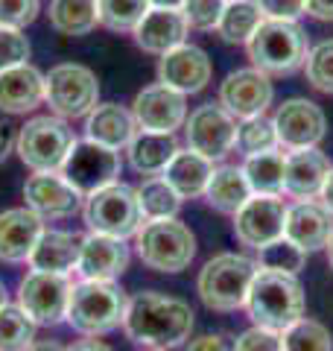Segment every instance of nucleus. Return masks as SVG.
<instances>
[{
    "label": "nucleus",
    "mask_w": 333,
    "mask_h": 351,
    "mask_svg": "<svg viewBox=\"0 0 333 351\" xmlns=\"http://www.w3.org/2000/svg\"><path fill=\"white\" fill-rule=\"evenodd\" d=\"M284 351H333L330 331L316 319H298L286 331H281Z\"/></svg>",
    "instance_id": "obj_36"
},
{
    "label": "nucleus",
    "mask_w": 333,
    "mask_h": 351,
    "mask_svg": "<svg viewBox=\"0 0 333 351\" xmlns=\"http://www.w3.org/2000/svg\"><path fill=\"white\" fill-rule=\"evenodd\" d=\"M126 307H129V295L117 281L82 278L71 290L68 319L64 322L82 337H103L123 325Z\"/></svg>",
    "instance_id": "obj_3"
},
{
    "label": "nucleus",
    "mask_w": 333,
    "mask_h": 351,
    "mask_svg": "<svg viewBox=\"0 0 333 351\" xmlns=\"http://www.w3.org/2000/svg\"><path fill=\"white\" fill-rule=\"evenodd\" d=\"M41 234H44V219L32 208L24 205L0 211V261L6 263L29 261Z\"/></svg>",
    "instance_id": "obj_20"
},
{
    "label": "nucleus",
    "mask_w": 333,
    "mask_h": 351,
    "mask_svg": "<svg viewBox=\"0 0 333 351\" xmlns=\"http://www.w3.org/2000/svg\"><path fill=\"white\" fill-rule=\"evenodd\" d=\"M260 6L254 0H228L225 9H222V18L217 24V32L222 41L228 44H240L249 41L254 36V29L260 27Z\"/></svg>",
    "instance_id": "obj_32"
},
{
    "label": "nucleus",
    "mask_w": 333,
    "mask_h": 351,
    "mask_svg": "<svg viewBox=\"0 0 333 351\" xmlns=\"http://www.w3.org/2000/svg\"><path fill=\"white\" fill-rule=\"evenodd\" d=\"M82 217H85V223L91 232L117 237V240L135 237L138 228L143 226L138 191L132 188V184H123V182H114L103 191L85 196Z\"/></svg>",
    "instance_id": "obj_8"
},
{
    "label": "nucleus",
    "mask_w": 333,
    "mask_h": 351,
    "mask_svg": "<svg viewBox=\"0 0 333 351\" xmlns=\"http://www.w3.org/2000/svg\"><path fill=\"white\" fill-rule=\"evenodd\" d=\"M275 132H278V144L290 147V149H310L316 147L321 138H325L328 120L325 112L310 103V100H286L281 108L275 112Z\"/></svg>",
    "instance_id": "obj_17"
},
{
    "label": "nucleus",
    "mask_w": 333,
    "mask_h": 351,
    "mask_svg": "<svg viewBox=\"0 0 333 351\" xmlns=\"http://www.w3.org/2000/svg\"><path fill=\"white\" fill-rule=\"evenodd\" d=\"M64 351H114V348L106 346L103 339H97V337H88V339H79V343H73L71 348H64Z\"/></svg>",
    "instance_id": "obj_47"
},
{
    "label": "nucleus",
    "mask_w": 333,
    "mask_h": 351,
    "mask_svg": "<svg viewBox=\"0 0 333 351\" xmlns=\"http://www.w3.org/2000/svg\"><path fill=\"white\" fill-rule=\"evenodd\" d=\"M237 351H284V339H281L278 331L254 325V328H249L246 334H240Z\"/></svg>",
    "instance_id": "obj_43"
},
{
    "label": "nucleus",
    "mask_w": 333,
    "mask_h": 351,
    "mask_svg": "<svg viewBox=\"0 0 333 351\" xmlns=\"http://www.w3.org/2000/svg\"><path fill=\"white\" fill-rule=\"evenodd\" d=\"M260 6L263 15H269L275 21H295L298 15H304V0H254Z\"/></svg>",
    "instance_id": "obj_44"
},
{
    "label": "nucleus",
    "mask_w": 333,
    "mask_h": 351,
    "mask_svg": "<svg viewBox=\"0 0 333 351\" xmlns=\"http://www.w3.org/2000/svg\"><path fill=\"white\" fill-rule=\"evenodd\" d=\"M307 82L325 94H333V38L319 41L304 59Z\"/></svg>",
    "instance_id": "obj_39"
},
{
    "label": "nucleus",
    "mask_w": 333,
    "mask_h": 351,
    "mask_svg": "<svg viewBox=\"0 0 333 351\" xmlns=\"http://www.w3.org/2000/svg\"><path fill=\"white\" fill-rule=\"evenodd\" d=\"M258 252H260V261H258L260 269L286 272V276H298L301 267H304V258H307V252H301L293 240H286V237H278V240H272V243L260 246Z\"/></svg>",
    "instance_id": "obj_37"
},
{
    "label": "nucleus",
    "mask_w": 333,
    "mask_h": 351,
    "mask_svg": "<svg viewBox=\"0 0 333 351\" xmlns=\"http://www.w3.org/2000/svg\"><path fill=\"white\" fill-rule=\"evenodd\" d=\"M184 0H149V6L155 9H182Z\"/></svg>",
    "instance_id": "obj_51"
},
{
    "label": "nucleus",
    "mask_w": 333,
    "mask_h": 351,
    "mask_svg": "<svg viewBox=\"0 0 333 351\" xmlns=\"http://www.w3.org/2000/svg\"><path fill=\"white\" fill-rule=\"evenodd\" d=\"M138 258L155 272H182L196 255V237L175 217L147 219L135 234Z\"/></svg>",
    "instance_id": "obj_6"
},
{
    "label": "nucleus",
    "mask_w": 333,
    "mask_h": 351,
    "mask_svg": "<svg viewBox=\"0 0 333 351\" xmlns=\"http://www.w3.org/2000/svg\"><path fill=\"white\" fill-rule=\"evenodd\" d=\"M258 272V263L249 261L246 255H234V252H222V255L210 258L202 272H199L196 290L210 311L228 313L246 304L249 287Z\"/></svg>",
    "instance_id": "obj_5"
},
{
    "label": "nucleus",
    "mask_w": 333,
    "mask_h": 351,
    "mask_svg": "<svg viewBox=\"0 0 333 351\" xmlns=\"http://www.w3.org/2000/svg\"><path fill=\"white\" fill-rule=\"evenodd\" d=\"M27 351H64V346L56 343V339H36Z\"/></svg>",
    "instance_id": "obj_50"
},
{
    "label": "nucleus",
    "mask_w": 333,
    "mask_h": 351,
    "mask_svg": "<svg viewBox=\"0 0 333 351\" xmlns=\"http://www.w3.org/2000/svg\"><path fill=\"white\" fill-rule=\"evenodd\" d=\"M99 24L111 32H135V27L149 12V0H97Z\"/></svg>",
    "instance_id": "obj_35"
},
{
    "label": "nucleus",
    "mask_w": 333,
    "mask_h": 351,
    "mask_svg": "<svg viewBox=\"0 0 333 351\" xmlns=\"http://www.w3.org/2000/svg\"><path fill=\"white\" fill-rule=\"evenodd\" d=\"M205 199L210 202V208H217L222 214H237L251 199V188L246 182L243 167H228V164L225 167H217L208 182Z\"/></svg>",
    "instance_id": "obj_29"
},
{
    "label": "nucleus",
    "mask_w": 333,
    "mask_h": 351,
    "mask_svg": "<svg viewBox=\"0 0 333 351\" xmlns=\"http://www.w3.org/2000/svg\"><path fill=\"white\" fill-rule=\"evenodd\" d=\"M222 9H225V0H184L182 15L193 29H217Z\"/></svg>",
    "instance_id": "obj_41"
},
{
    "label": "nucleus",
    "mask_w": 333,
    "mask_h": 351,
    "mask_svg": "<svg viewBox=\"0 0 333 351\" xmlns=\"http://www.w3.org/2000/svg\"><path fill=\"white\" fill-rule=\"evenodd\" d=\"M138 191V199H140V211L143 219H170L179 214L182 208V196L170 188V182L164 176H147L140 182Z\"/></svg>",
    "instance_id": "obj_33"
},
{
    "label": "nucleus",
    "mask_w": 333,
    "mask_h": 351,
    "mask_svg": "<svg viewBox=\"0 0 333 351\" xmlns=\"http://www.w3.org/2000/svg\"><path fill=\"white\" fill-rule=\"evenodd\" d=\"M152 351H155V348H152Z\"/></svg>",
    "instance_id": "obj_55"
},
{
    "label": "nucleus",
    "mask_w": 333,
    "mask_h": 351,
    "mask_svg": "<svg viewBox=\"0 0 333 351\" xmlns=\"http://www.w3.org/2000/svg\"><path fill=\"white\" fill-rule=\"evenodd\" d=\"M210 59L202 47L196 44H179L175 50L164 53L161 62H158V80L161 85H170L175 91L187 94H196L210 82Z\"/></svg>",
    "instance_id": "obj_18"
},
{
    "label": "nucleus",
    "mask_w": 333,
    "mask_h": 351,
    "mask_svg": "<svg viewBox=\"0 0 333 351\" xmlns=\"http://www.w3.org/2000/svg\"><path fill=\"white\" fill-rule=\"evenodd\" d=\"M79 249H82V234L64 232V228H44V234L38 237L27 263L29 269L38 272H62V276H68L79 263Z\"/></svg>",
    "instance_id": "obj_25"
},
{
    "label": "nucleus",
    "mask_w": 333,
    "mask_h": 351,
    "mask_svg": "<svg viewBox=\"0 0 333 351\" xmlns=\"http://www.w3.org/2000/svg\"><path fill=\"white\" fill-rule=\"evenodd\" d=\"M286 223V205L278 196H260L254 193L251 199L234 214V234L243 246L260 249L272 240L284 237Z\"/></svg>",
    "instance_id": "obj_15"
},
{
    "label": "nucleus",
    "mask_w": 333,
    "mask_h": 351,
    "mask_svg": "<svg viewBox=\"0 0 333 351\" xmlns=\"http://www.w3.org/2000/svg\"><path fill=\"white\" fill-rule=\"evenodd\" d=\"M237 147L246 156H258V152H269L278 147V132L269 117H249L243 120V126H237Z\"/></svg>",
    "instance_id": "obj_38"
},
{
    "label": "nucleus",
    "mask_w": 333,
    "mask_h": 351,
    "mask_svg": "<svg viewBox=\"0 0 333 351\" xmlns=\"http://www.w3.org/2000/svg\"><path fill=\"white\" fill-rule=\"evenodd\" d=\"M9 304V290H6V284L0 281V307H6Z\"/></svg>",
    "instance_id": "obj_52"
},
{
    "label": "nucleus",
    "mask_w": 333,
    "mask_h": 351,
    "mask_svg": "<svg viewBox=\"0 0 333 351\" xmlns=\"http://www.w3.org/2000/svg\"><path fill=\"white\" fill-rule=\"evenodd\" d=\"M73 144L76 135L68 120L56 114H38L18 129L15 152L32 173H59Z\"/></svg>",
    "instance_id": "obj_4"
},
{
    "label": "nucleus",
    "mask_w": 333,
    "mask_h": 351,
    "mask_svg": "<svg viewBox=\"0 0 333 351\" xmlns=\"http://www.w3.org/2000/svg\"><path fill=\"white\" fill-rule=\"evenodd\" d=\"M249 44V59L263 73H293L307 59V36L295 21L266 18L254 29Z\"/></svg>",
    "instance_id": "obj_7"
},
{
    "label": "nucleus",
    "mask_w": 333,
    "mask_h": 351,
    "mask_svg": "<svg viewBox=\"0 0 333 351\" xmlns=\"http://www.w3.org/2000/svg\"><path fill=\"white\" fill-rule=\"evenodd\" d=\"M129 267V246L117 237L88 232L82 234V249H79V263L76 272L88 281H114L126 272Z\"/></svg>",
    "instance_id": "obj_19"
},
{
    "label": "nucleus",
    "mask_w": 333,
    "mask_h": 351,
    "mask_svg": "<svg viewBox=\"0 0 333 351\" xmlns=\"http://www.w3.org/2000/svg\"><path fill=\"white\" fill-rule=\"evenodd\" d=\"M73 281L62 272L29 269L18 284V307L36 325H59L68 319Z\"/></svg>",
    "instance_id": "obj_10"
},
{
    "label": "nucleus",
    "mask_w": 333,
    "mask_h": 351,
    "mask_svg": "<svg viewBox=\"0 0 333 351\" xmlns=\"http://www.w3.org/2000/svg\"><path fill=\"white\" fill-rule=\"evenodd\" d=\"M328 173H330V161L325 152H319L316 147L295 149L293 156H286L284 191L295 196V199H313L325 188Z\"/></svg>",
    "instance_id": "obj_24"
},
{
    "label": "nucleus",
    "mask_w": 333,
    "mask_h": 351,
    "mask_svg": "<svg viewBox=\"0 0 333 351\" xmlns=\"http://www.w3.org/2000/svg\"><path fill=\"white\" fill-rule=\"evenodd\" d=\"M328 261H330V269H333V237H330V243H328Z\"/></svg>",
    "instance_id": "obj_53"
},
{
    "label": "nucleus",
    "mask_w": 333,
    "mask_h": 351,
    "mask_svg": "<svg viewBox=\"0 0 333 351\" xmlns=\"http://www.w3.org/2000/svg\"><path fill=\"white\" fill-rule=\"evenodd\" d=\"M304 12L319 21H333V0H304Z\"/></svg>",
    "instance_id": "obj_46"
},
{
    "label": "nucleus",
    "mask_w": 333,
    "mask_h": 351,
    "mask_svg": "<svg viewBox=\"0 0 333 351\" xmlns=\"http://www.w3.org/2000/svg\"><path fill=\"white\" fill-rule=\"evenodd\" d=\"M12 144H15V141H12V138H9V132H6V126H3V123H0V164H3V161H6V156H9V149H12Z\"/></svg>",
    "instance_id": "obj_49"
},
{
    "label": "nucleus",
    "mask_w": 333,
    "mask_h": 351,
    "mask_svg": "<svg viewBox=\"0 0 333 351\" xmlns=\"http://www.w3.org/2000/svg\"><path fill=\"white\" fill-rule=\"evenodd\" d=\"M132 117L140 132H164L173 135L187 120V100L170 85H147L132 103Z\"/></svg>",
    "instance_id": "obj_13"
},
{
    "label": "nucleus",
    "mask_w": 333,
    "mask_h": 351,
    "mask_svg": "<svg viewBox=\"0 0 333 351\" xmlns=\"http://www.w3.org/2000/svg\"><path fill=\"white\" fill-rule=\"evenodd\" d=\"M321 205L328 208V211L333 214V167H330V173H328V182H325V188H321Z\"/></svg>",
    "instance_id": "obj_48"
},
{
    "label": "nucleus",
    "mask_w": 333,
    "mask_h": 351,
    "mask_svg": "<svg viewBox=\"0 0 333 351\" xmlns=\"http://www.w3.org/2000/svg\"><path fill=\"white\" fill-rule=\"evenodd\" d=\"M24 199L44 223L47 219L53 223V219H71L82 208L85 196L62 173H32L24 184Z\"/></svg>",
    "instance_id": "obj_14"
},
{
    "label": "nucleus",
    "mask_w": 333,
    "mask_h": 351,
    "mask_svg": "<svg viewBox=\"0 0 333 351\" xmlns=\"http://www.w3.org/2000/svg\"><path fill=\"white\" fill-rule=\"evenodd\" d=\"M120 170H123V161H120L117 149L85 138V141H76L73 144V149L68 152V158H64L59 173L82 196H91L97 191L108 188V184H114Z\"/></svg>",
    "instance_id": "obj_11"
},
{
    "label": "nucleus",
    "mask_w": 333,
    "mask_h": 351,
    "mask_svg": "<svg viewBox=\"0 0 333 351\" xmlns=\"http://www.w3.org/2000/svg\"><path fill=\"white\" fill-rule=\"evenodd\" d=\"M161 176L170 182V188L179 193L182 199H196V196H202L208 191V182H210V176H214V161L187 147V149L175 152Z\"/></svg>",
    "instance_id": "obj_27"
},
{
    "label": "nucleus",
    "mask_w": 333,
    "mask_h": 351,
    "mask_svg": "<svg viewBox=\"0 0 333 351\" xmlns=\"http://www.w3.org/2000/svg\"><path fill=\"white\" fill-rule=\"evenodd\" d=\"M36 328L18 304L0 307V351H27L36 343Z\"/></svg>",
    "instance_id": "obj_34"
},
{
    "label": "nucleus",
    "mask_w": 333,
    "mask_h": 351,
    "mask_svg": "<svg viewBox=\"0 0 333 351\" xmlns=\"http://www.w3.org/2000/svg\"><path fill=\"white\" fill-rule=\"evenodd\" d=\"M126 152H129V164L140 176H161L166 164L173 161V156L179 152V144H175L173 135H164V132H138L129 141Z\"/></svg>",
    "instance_id": "obj_28"
},
{
    "label": "nucleus",
    "mask_w": 333,
    "mask_h": 351,
    "mask_svg": "<svg viewBox=\"0 0 333 351\" xmlns=\"http://www.w3.org/2000/svg\"><path fill=\"white\" fill-rule=\"evenodd\" d=\"M246 307L254 325L281 334L304 316V287L286 272L258 269L246 295Z\"/></svg>",
    "instance_id": "obj_2"
},
{
    "label": "nucleus",
    "mask_w": 333,
    "mask_h": 351,
    "mask_svg": "<svg viewBox=\"0 0 333 351\" xmlns=\"http://www.w3.org/2000/svg\"><path fill=\"white\" fill-rule=\"evenodd\" d=\"M225 3H228V0H225Z\"/></svg>",
    "instance_id": "obj_54"
},
{
    "label": "nucleus",
    "mask_w": 333,
    "mask_h": 351,
    "mask_svg": "<svg viewBox=\"0 0 333 351\" xmlns=\"http://www.w3.org/2000/svg\"><path fill=\"white\" fill-rule=\"evenodd\" d=\"M44 103V73L36 64H15L0 71V112L27 114Z\"/></svg>",
    "instance_id": "obj_22"
},
{
    "label": "nucleus",
    "mask_w": 333,
    "mask_h": 351,
    "mask_svg": "<svg viewBox=\"0 0 333 351\" xmlns=\"http://www.w3.org/2000/svg\"><path fill=\"white\" fill-rule=\"evenodd\" d=\"M187 21L182 9H149L143 21L135 27V41L140 50L152 53V56H164V53L175 50L187 38Z\"/></svg>",
    "instance_id": "obj_23"
},
{
    "label": "nucleus",
    "mask_w": 333,
    "mask_h": 351,
    "mask_svg": "<svg viewBox=\"0 0 333 351\" xmlns=\"http://www.w3.org/2000/svg\"><path fill=\"white\" fill-rule=\"evenodd\" d=\"M41 12V0H0V27L24 29Z\"/></svg>",
    "instance_id": "obj_42"
},
{
    "label": "nucleus",
    "mask_w": 333,
    "mask_h": 351,
    "mask_svg": "<svg viewBox=\"0 0 333 351\" xmlns=\"http://www.w3.org/2000/svg\"><path fill=\"white\" fill-rule=\"evenodd\" d=\"M187 351H237V339H231L228 334H202L190 339Z\"/></svg>",
    "instance_id": "obj_45"
},
{
    "label": "nucleus",
    "mask_w": 333,
    "mask_h": 351,
    "mask_svg": "<svg viewBox=\"0 0 333 351\" xmlns=\"http://www.w3.org/2000/svg\"><path fill=\"white\" fill-rule=\"evenodd\" d=\"M187 147L205 158H225L237 147V117L219 103H205L184 120Z\"/></svg>",
    "instance_id": "obj_12"
},
{
    "label": "nucleus",
    "mask_w": 333,
    "mask_h": 351,
    "mask_svg": "<svg viewBox=\"0 0 333 351\" xmlns=\"http://www.w3.org/2000/svg\"><path fill=\"white\" fill-rule=\"evenodd\" d=\"M44 103L62 120L88 117L99 106L97 73L76 62L56 64L50 73H44Z\"/></svg>",
    "instance_id": "obj_9"
},
{
    "label": "nucleus",
    "mask_w": 333,
    "mask_h": 351,
    "mask_svg": "<svg viewBox=\"0 0 333 351\" xmlns=\"http://www.w3.org/2000/svg\"><path fill=\"white\" fill-rule=\"evenodd\" d=\"M138 135V123L132 112L120 103H99L91 114L85 117V138L97 141L103 147L111 149H123L129 147V141Z\"/></svg>",
    "instance_id": "obj_26"
},
{
    "label": "nucleus",
    "mask_w": 333,
    "mask_h": 351,
    "mask_svg": "<svg viewBox=\"0 0 333 351\" xmlns=\"http://www.w3.org/2000/svg\"><path fill=\"white\" fill-rule=\"evenodd\" d=\"M272 82L258 68H243L228 73L219 85V106L240 120L263 114L272 103Z\"/></svg>",
    "instance_id": "obj_16"
},
{
    "label": "nucleus",
    "mask_w": 333,
    "mask_h": 351,
    "mask_svg": "<svg viewBox=\"0 0 333 351\" xmlns=\"http://www.w3.org/2000/svg\"><path fill=\"white\" fill-rule=\"evenodd\" d=\"M123 331L132 343L155 351H170L182 346L193 331V307L179 295L158 290H143L129 299Z\"/></svg>",
    "instance_id": "obj_1"
},
{
    "label": "nucleus",
    "mask_w": 333,
    "mask_h": 351,
    "mask_svg": "<svg viewBox=\"0 0 333 351\" xmlns=\"http://www.w3.org/2000/svg\"><path fill=\"white\" fill-rule=\"evenodd\" d=\"M284 167H286V156L284 152H258V156H249L243 164V173H246V182L251 193L260 196H281L284 191Z\"/></svg>",
    "instance_id": "obj_31"
},
{
    "label": "nucleus",
    "mask_w": 333,
    "mask_h": 351,
    "mask_svg": "<svg viewBox=\"0 0 333 351\" xmlns=\"http://www.w3.org/2000/svg\"><path fill=\"white\" fill-rule=\"evenodd\" d=\"M32 56L29 38L24 36V29H12V27H0V71L24 64Z\"/></svg>",
    "instance_id": "obj_40"
},
{
    "label": "nucleus",
    "mask_w": 333,
    "mask_h": 351,
    "mask_svg": "<svg viewBox=\"0 0 333 351\" xmlns=\"http://www.w3.org/2000/svg\"><path fill=\"white\" fill-rule=\"evenodd\" d=\"M284 237L293 240L301 252L325 249L333 237V214L321 202L301 199L298 205L286 208Z\"/></svg>",
    "instance_id": "obj_21"
},
{
    "label": "nucleus",
    "mask_w": 333,
    "mask_h": 351,
    "mask_svg": "<svg viewBox=\"0 0 333 351\" xmlns=\"http://www.w3.org/2000/svg\"><path fill=\"white\" fill-rule=\"evenodd\" d=\"M50 27L62 36H88L99 24L97 0H50Z\"/></svg>",
    "instance_id": "obj_30"
}]
</instances>
